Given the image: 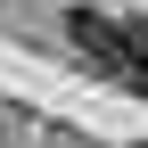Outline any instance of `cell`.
I'll return each mask as SVG.
<instances>
[{
    "label": "cell",
    "instance_id": "obj_1",
    "mask_svg": "<svg viewBox=\"0 0 148 148\" xmlns=\"http://www.w3.org/2000/svg\"><path fill=\"white\" fill-rule=\"evenodd\" d=\"M99 66L115 74V82L132 90V99H148V16H115V33H107Z\"/></svg>",
    "mask_w": 148,
    "mask_h": 148
},
{
    "label": "cell",
    "instance_id": "obj_2",
    "mask_svg": "<svg viewBox=\"0 0 148 148\" xmlns=\"http://www.w3.org/2000/svg\"><path fill=\"white\" fill-rule=\"evenodd\" d=\"M107 33H115V16H99V8H66V41L82 49L90 66H99V49H107Z\"/></svg>",
    "mask_w": 148,
    "mask_h": 148
},
{
    "label": "cell",
    "instance_id": "obj_3",
    "mask_svg": "<svg viewBox=\"0 0 148 148\" xmlns=\"http://www.w3.org/2000/svg\"><path fill=\"white\" fill-rule=\"evenodd\" d=\"M140 148H148V140H140Z\"/></svg>",
    "mask_w": 148,
    "mask_h": 148
}]
</instances>
